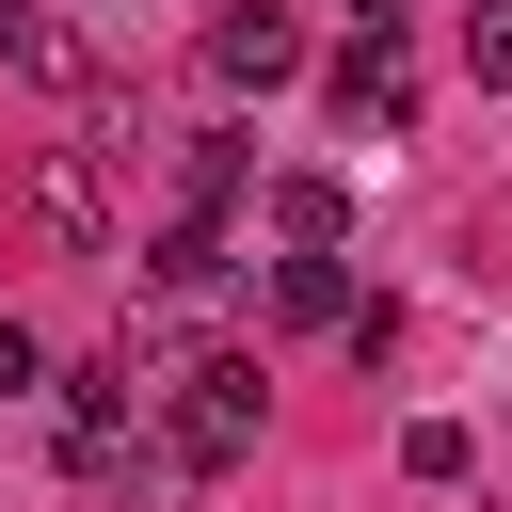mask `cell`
<instances>
[{
  "label": "cell",
  "instance_id": "6da1fadb",
  "mask_svg": "<svg viewBox=\"0 0 512 512\" xmlns=\"http://www.w3.org/2000/svg\"><path fill=\"white\" fill-rule=\"evenodd\" d=\"M256 416H272V368H256V352H176V368H160V448H176L192 480H224V464L256 448Z\"/></svg>",
  "mask_w": 512,
  "mask_h": 512
},
{
  "label": "cell",
  "instance_id": "7a4b0ae2",
  "mask_svg": "<svg viewBox=\"0 0 512 512\" xmlns=\"http://www.w3.org/2000/svg\"><path fill=\"white\" fill-rule=\"evenodd\" d=\"M208 80H224V96H288V80H304V16H288V0H224V16H208Z\"/></svg>",
  "mask_w": 512,
  "mask_h": 512
},
{
  "label": "cell",
  "instance_id": "3957f363",
  "mask_svg": "<svg viewBox=\"0 0 512 512\" xmlns=\"http://www.w3.org/2000/svg\"><path fill=\"white\" fill-rule=\"evenodd\" d=\"M320 96H336V128H400L416 112V64H400V16H368L336 64H320Z\"/></svg>",
  "mask_w": 512,
  "mask_h": 512
},
{
  "label": "cell",
  "instance_id": "277c9868",
  "mask_svg": "<svg viewBox=\"0 0 512 512\" xmlns=\"http://www.w3.org/2000/svg\"><path fill=\"white\" fill-rule=\"evenodd\" d=\"M224 272H240V240H224V208H192V224H160V240H144V304H208Z\"/></svg>",
  "mask_w": 512,
  "mask_h": 512
},
{
  "label": "cell",
  "instance_id": "5b68a950",
  "mask_svg": "<svg viewBox=\"0 0 512 512\" xmlns=\"http://www.w3.org/2000/svg\"><path fill=\"white\" fill-rule=\"evenodd\" d=\"M272 320H288V336H320V320L352 336V272H336V240H288V256H272Z\"/></svg>",
  "mask_w": 512,
  "mask_h": 512
},
{
  "label": "cell",
  "instance_id": "8992f818",
  "mask_svg": "<svg viewBox=\"0 0 512 512\" xmlns=\"http://www.w3.org/2000/svg\"><path fill=\"white\" fill-rule=\"evenodd\" d=\"M32 208H48V240H80V256H112V176H96L80 144H64L48 176H32Z\"/></svg>",
  "mask_w": 512,
  "mask_h": 512
},
{
  "label": "cell",
  "instance_id": "52a82bcc",
  "mask_svg": "<svg viewBox=\"0 0 512 512\" xmlns=\"http://www.w3.org/2000/svg\"><path fill=\"white\" fill-rule=\"evenodd\" d=\"M272 224H288V240H352V192H336V176H272Z\"/></svg>",
  "mask_w": 512,
  "mask_h": 512
},
{
  "label": "cell",
  "instance_id": "ba28073f",
  "mask_svg": "<svg viewBox=\"0 0 512 512\" xmlns=\"http://www.w3.org/2000/svg\"><path fill=\"white\" fill-rule=\"evenodd\" d=\"M240 176H256V160H240V128H208V144H192V208H240Z\"/></svg>",
  "mask_w": 512,
  "mask_h": 512
},
{
  "label": "cell",
  "instance_id": "9c48e42d",
  "mask_svg": "<svg viewBox=\"0 0 512 512\" xmlns=\"http://www.w3.org/2000/svg\"><path fill=\"white\" fill-rule=\"evenodd\" d=\"M464 64H480V80L512 96V0H480V16H464Z\"/></svg>",
  "mask_w": 512,
  "mask_h": 512
},
{
  "label": "cell",
  "instance_id": "30bf717a",
  "mask_svg": "<svg viewBox=\"0 0 512 512\" xmlns=\"http://www.w3.org/2000/svg\"><path fill=\"white\" fill-rule=\"evenodd\" d=\"M16 384H48V336H32V320H0V400H16Z\"/></svg>",
  "mask_w": 512,
  "mask_h": 512
},
{
  "label": "cell",
  "instance_id": "8fae6325",
  "mask_svg": "<svg viewBox=\"0 0 512 512\" xmlns=\"http://www.w3.org/2000/svg\"><path fill=\"white\" fill-rule=\"evenodd\" d=\"M352 16H400V0H352Z\"/></svg>",
  "mask_w": 512,
  "mask_h": 512
}]
</instances>
